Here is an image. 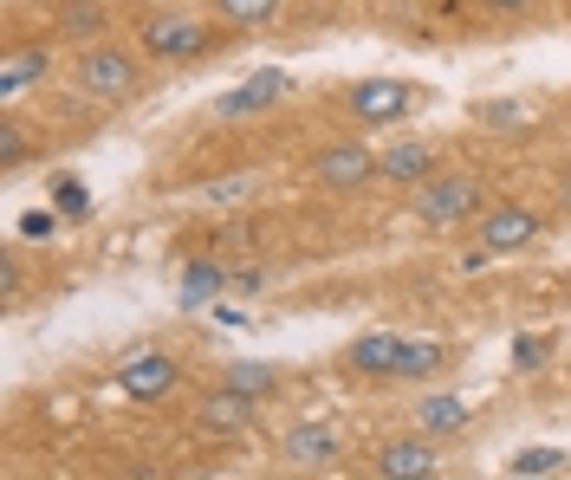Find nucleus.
<instances>
[{"label":"nucleus","mask_w":571,"mask_h":480,"mask_svg":"<svg viewBox=\"0 0 571 480\" xmlns=\"http://www.w3.org/2000/svg\"><path fill=\"white\" fill-rule=\"evenodd\" d=\"M448 364V350L428 338H403V350H396V370L390 377H428V370H441Z\"/></svg>","instance_id":"19"},{"label":"nucleus","mask_w":571,"mask_h":480,"mask_svg":"<svg viewBox=\"0 0 571 480\" xmlns=\"http://www.w3.org/2000/svg\"><path fill=\"white\" fill-rule=\"evenodd\" d=\"M280 461L286 468H332V461H338V428H332V422H299V428H286Z\"/></svg>","instance_id":"8"},{"label":"nucleus","mask_w":571,"mask_h":480,"mask_svg":"<svg viewBox=\"0 0 571 480\" xmlns=\"http://www.w3.org/2000/svg\"><path fill=\"white\" fill-rule=\"evenodd\" d=\"M286 91H292V71H254V78H240L234 91L214 98V118H260V111L280 104Z\"/></svg>","instance_id":"7"},{"label":"nucleus","mask_w":571,"mask_h":480,"mask_svg":"<svg viewBox=\"0 0 571 480\" xmlns=\"http://www.w3.org/2000/svg\"><path fill=\"white\" fill-rule=\"evenodd\" d=\"M312 176H318V189L351 196V189H363V182L377 176V149H370V143H332V149H318Z\"/></svg>","instance_id":"5"},{"label":"nucleus","mask_w":571,"mask_h":480,"mask_svg":"<svg viewBox=\"0 0 571 480\" xmlns=\"http://www.w3.org/2000/svg\"><path fill=\"white\" fill-rule=\"evenodd\" d=\"M221 286H227V274H221V267H209V260H189V267H182V279H176V305H182V312H209L214 299H221Z\"/></svg>","instance_id":"14"},{"label":"nucleus","mask_w":571,"mask_h":480,"mask_svg":"<svg viewBox=\"0 0 571 480\" xmlns=\"http://www.w3.org/2000/svg\"><path fill=\"white\" fill-rule=\"evenodd\" d=\"M546 357H552V338H539V332L533 338H513V370H539Z\"/></svg>","instance_id":"24"},{"label":"nucleus","mask_w":571,"mask_h":480,"mask_svg":"<svg viewBox=\"0 0 571 480\" xmlns=\"http://www.w3.org/2000/svg\"><path fill=\"white\" fill-rule=\"evenodd\" d=\"M59 234V214L53 208H26L20 214V241H53Z\"/></svg>","instance_id":"23"},{"label":"nucleus","mask_w":571,"mask_h":480,"mask_svg":"<svg viewBox=\"0 0 571 480\" xmlns=\"http://www.w3.org/2000/svg\"><path fill=\"white\" fill-rule=\"evenodd\" d=\"M566 468H571V455H566V448H552V442L519 448V455L506 461V475H519V480H546V475H566Z\"/></svg>","instance_id":"17"},{"label":"nucleus","mask_w":571,"mask_h":480,"mask_svg":"<svg viewBox=\"0 0 571 480\" xmlns=\"http://www.w3.org/2000/svg\"><path fill=\"white\" fill-rule=\"evenodd\" d=\"M474 422V403H461V397H423L416 403V428L423 435H461Z\"/></svg>","instance_id":"16"},{"label":"nucleus","mask_w":571,"mask_h":480,"mask_svg":"<svg viewBox=\"0 0 571 480\" xmlns=\"http://www.w3.org/2000/svg\"><path fill=\"white\" fill-rule=\"evenodd\" d=\"M345 104L363 124H396V118H410L423 104V85H410V78H357L345 91Z\"/></svg>","instance_id":"2"},{"label":"nucleus","mask_w":571,"mask_h":480,"mask_svg":"<svg viewBox=\"0 0 571 480\" xmlns=\"http://www.w3.org/2000/svg\"><path fill=\"white\" fill-rule=\"evenodd\" d=\"M410 208H416L423 227H461V221L481 208V182H474L468 169H455V176H428V182L410 189Z\"/></svg>","instance_id":"1"},{"label":"nucleus","mask_w":571,"mask_h":480,"mask_svg":"<svg viewBox=\"0 0 571 480\" xmlns=\"http://www.w3.org/2000/svg\"><path fill=\"white\" fill-rule=\"evenodd\" d=\"M214 46V33H209V20H195V13H163V20H149L143 26V53L149 59H195V53H209Z\"/></svg>","instance_id":"4"},{"label":"nucleus","mask_w":571,"mask_h":480,"mask_svg":"<svg viewBox=\"0 0 571 480\" xmlns=\"http://www.w3.org/2000/svg\"><path fill=\"white\" fill-rule=\"evenodd\" d=\"M221 383H234V390H247V397H273V390H280V370L260 364V357H240V364H227Z\"/></svg>","instance_id":"18"},{"label":"nucleus","mask_w":571,"mask_h":480,"mask_svg":"<svg viewBox=\"0 0 571 480\" xmlns=\"http://www.w3.org/2000/svg\"><path fill=\"white\" fill-rule=\"evenodd\" d=\"M59 26H66V33H85V40H104V7L78 0V7H66V13H59Z\"/></svg>","instance_id":"22"},{"label":"nucleus","mask_w":571,"mask_h":480,"mask_svg":"<svg viewBox=\"0 0 571 480\" xmlns=\"http://www.w3.org/2000/svg\"><path fill=\"white\" fill-rule=\"evenodd\" d=\"M46 78H53V53H46V46H20V53L0 59V98L20 104V98H26L33 85H46Z\"/></svg>","instance_id":"12"},{"label":"nucleus","mask_w":571,"mask_h":480,"mask_svg":"<svg viewBox=\"0 0 571 480\" xmlns=\"http://www.w3.org/2000/svg\"><path fill=\"white\" fill-rule=\"evenodd\" d=\"M117 390H124L131 403H163V397L176 390V357H169V350H137V357H124V364H117Z\"/></svg>","instance_id":"6"},{"label":"nucleus","mask_w":571,"mask_h":480,"mask_svg":"<svg viewBox=\"0 0 571 480\" xmlns=\"http://www.w3.org/2000/svg\"><path fill=\"white\" fill-rule=\"evenodd\" d=\"M254 415H260V397H247V390H234V383H221L214 397H202V428H209V435H247Z\"/></svg>","instance_id":"9"},{"label":"nucleus","mask_w":571,"mask_h":480,"mask_svg":"<svg viewBox=\"0 0 571 480\" xmlns=\"http://www.w3.org/2000/svg\"><path fill=\"white\" fill-rule=\"evenodd\" d=\"M474 118H481L488 131H526V124H533V111H526L519 98H488V104H474Z\"/></svg>","instance_id":"20"},{"label":"nucleus","mask_w":571,"mask_h":480,"mask_svg":"<svg viewBox=\"0 0 571 480\" xmlns=\"http://www.w3.org/2000/svg\"><path fill=\"white\" fill-rule=\"evenodd\" d=\"M488 7H494V13H526L533 0H488Z\"/></svg>","instance_id":"26"},{"label":"nucleus","mask_w":571,"mask_h":480,"mask_svg":"<svg viewBox=\"0 0 571 480\" xmlns=\"http://www.w3.org/2000/svg\"><path fill=\"white\" fill-rule=\"evenodd\" d=\"M559 202L571 208V169H566V176H559Z\"/></svg>","instance_id":"27"},{"label":"nucleus","mask_w":571,"mask_h":480,"mask_svg":"<svg viewBox=\"0 0 571 480\" xmlns=\"http://www.w3.org/2000/svg\"><path fill=\"white\" fill-rule=\"evenodd\" d=\"M396 350H403V338H390V332H363V338L345 344V364L363 370V377H390V370H396Z\"/></svg>","instance_id":"15"},{"label":"nucleus","mask_w":571,"mask_h":480,"mask_svg":"<svg viewBox=\"0 0 571 480\" xmlns=\"http://www.w3.org/2000/svg\"><path fill=\"white\" fill-rule=\"evenodd\" d=\"M78 91H85V98H104V104L137 98V59L117 53V46H91V53L78 59Z\"/></svg>","instance_id":"3"},{"label":"nucleus","mask_w":571,"mask_h":480,"mask_svg":"<svg viewBox=\"0 0 571 480\" xmlns=\"http://www.w3.org/2000/svg\"><path fill=\"white\" fill-rule=\"evenodd\" d=\"M214 13L234 20V26H267L280 13V0H214Z\"/></svg>","instance_id":"21"},{"label":"nucleus","mask_w":571,"mask_h":480,"mask_svg":"<svg viewBox=\"0 0 571 480\" xmlns=\"http://www.w3.org/2000/svg\"><path fill=\"white\" fill-rule=\"evenodd\" d=\"M53 196H59V214H91V189H85L78 176H66V182H59Z\"/></svg>","instance_id":"25"},{"label":"nucleus","mask_w":571,"mask_h":480,"mask_svg":"<svg viewBox=\"0 0 571 480\" xmlns=\"http://www.w3.org/2000/svg\"><path fill=\"white\" fill-rule=\"evenodd\" d=\"M441 468V455H435V435H403V442H390L383 455H377V475L383 480H423Z\"/></svg>","instance_id":"10"},{"label":"nucleus","mask_w":571,"mask_h":480,"mask_svg":"<svg viewBox=\"0 0 571 480\" xmlns=\"http://www.w3.org/2000/svg\"><path fill=\"white\" fill-rule=\"evenodd\" d=\"M533 241H539V214H533V208H494V214H488V221H481V247H488V254H513V247H533Z\"/></svg>","instance_id":"11"},{"label":"nucleus","mask_w":571,"mask_h":480,"mask_svg":"<svg viewBox=\"0 0 571 480\" xmlns=\"http://www.w3.org/2000/svg\"><path fill=\"white\" fill-rule=\"evenodd\" d=\"M377 176H390V182H428L435 176V149L428 143H390L383 156H377Z\"/></svg>","instance_id":"13"}]
</instances>
